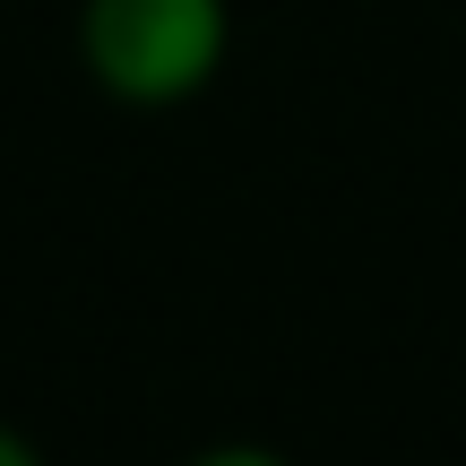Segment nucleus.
Masks as SVG:
<instances>
[{
    "instance_id": "2",
    "label": "nucleus",
    "mask_w": 466,
    "mask_h": 466,
    "mask_svg": "<svg viewBox=\"0 0 466 466\" xmlns=\"http://www.w3.org/2000/svg\"><path fill=\"white\" fill-rule=\"evenodd\" d=\"M0 466H35V441L9 432V423H0Z\"/></svg>"
},
{
    "instance_id": "1",
    "label": "nucleus",
    "mask_w": 466,
    "mask_h": 466,
    "mask_svg": "<svg viewBox=\"0 0 466 466\" xmlns=\"http://www.w3.org/2000/svg\"><path fill=\"white\" fill-rule=\"evenodd\" d=\"M225 44H233L225 0H78V69L138 113L190 104L225 69Z\"/></svg>"
}]
</instances>
